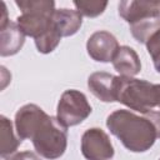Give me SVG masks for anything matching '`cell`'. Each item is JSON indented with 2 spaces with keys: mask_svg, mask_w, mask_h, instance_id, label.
<instances>
[{
  "mask_svg": "<svg viewBox=\"0 0 160 160\" xmlns=\"http://www.w3.org/2000/svg\"><path fill=\"white\" fill-rule=\"evenodd\" d=\"M111 62L120 76L134 78L141 70V62L138 52L128 45H122L119 48Z\"/></svg>",
  "mask_w": 160,
  "mask_h": 160,
  "instance_id": "obj_11",
  "label": "cell"
},
{
  "mask_svg": "<svg viewBox=\"0 0 160 160\" xmlns=\"http://www.w3.org/2000/svg\"><path fill=\"white\" fill-rule=\"evenodd\" d=\"M0 155L2 159L12 156L22 140L18 136L15 126L6 116H0Z\"/></svg>",
  "mask_w": 160,
  "mask_h": 160,
  "instance_id": "obj_13",
  "label": "cell"
},
{
  "mask_svg": "<svg viewBox=\"0 0 160 160\" xmlns=\"http://www.w3.org/2000/svg\"><path fill=\"white\" fill-rule=\"evenodd\" d=\"M145 45L149 55L151 56L155 70L160 74V29L149 38Z\"/></svg>",
  "mask_w": 160,
  "mask_h": 160,
  "instance_id": "obj_16",
  "label": "cell"
},
{
  "mask_svg": "<svg viewBox=\"0 0 160 160\" xmlns=\"http://www.w3.org/2000/svg\"><path fill=\"white\" fill-rule=\"evenodd\" d=\"M25 36L16 21L9 20L5 25L0 26V55L11 56L18 54L24 46Z\"/></svg>",
  "mask_w": 160,
  "mask_h": 160,
  "instance_id": "obj_10",
  "label": "cell"
},
{
  "mask_svg": "<svg viewBox=\"0 0 160 160\" xmlns=\"http://www.w3.org/2000/svg\"><path fill=\"white\" fill-rule=\"evenodd\" d=\"M145 115H146V116L151 120V122L154 124V126H155V129H156V132H158V139H160V111H154V110H151V111L146 112Z\"/></svg>",
  "mask_w": 160,
  "mask_h": 160,
  "instance_id": "obj_18",
  "label": "cell"
},
{
  "mask_svg": "<svg viewBox=\"0 0 160 160\" xmlns=\"http://www.w3.org/2000/svg\"><path fill=\"white\" fill-rule=\"evenodd\" d=\"M115 98L118 102L130 110L146 114L159 105L160 90L158 84L119 75L116 76Z\"/></svg>",
  "mask_w": 160,
  "mask_h": 160,
  "instance_id": "obj_3",
  "label": "cell"
},
{
  "mask_svg": "<svg viewBox=\"0 0 160 160\" xmlns=\"http://www.w3.org/2000/svg\"><path fill=\"white\" fill-rule=\"evenodd\" d=\"M120 45L118 39L106 30L92 32L86 41V51L89 56L98 62H110L115 58Z\"/></svg>",
  "mask_w": 160,
  "mask_h": 160,
  "instance_id": "obj_7",
  "label": "cell"
},
{
  "mask_svg": "<svg viewBox=\"0 0 160 160\" xmlns=\"http://www.w3.org/2000/svg\"><path fill=\"white\" fill-rule=\"evenodd\" d=\"M88 88L90 92L102 102L116 101L115 98L116 76L110 72H105V71L92 72L88 78Z\"/></svg>",
  "mask_w": 160,
  "mask_h": 160,
  "instance_id": "obj_9",
  "label": "cell"
},
{
  "mask_svg": "<svg viewBox=\"0 0 160 160\" xmlns=\"http://www.w3.org/2000/svg\"><path fill=\"white\" fill-rule=\"evenodd\" d=\"M106 126L131 152H145L155 144L158 132L151 120L125 109L112 111L106 118Z\"/></svg>",
  "mask_w": 160,
  "mask_h": 160,
  "instance_id": "obj_2",
  "label": "cell"
},
{
  "mask_svg": "<svg viewBox=\"0 0 160 160\" xmlns=\"http://www.w3.org/2000/svg\"><path fill=\"white\" fill-rule=\"evenodd\" d=\"M9 160H41V156L38 152L25 150V151L15 152L12 156H10Z\"/></svg>",
  "mask_w": 160,
  "mask_h": 160,
  "instance_id": "obj_17",
  "label": "cell"
},
{
  "mask_svg": "<svg viewBox=\"0 0 160 160\" xmlns=\"http://www.w3.org/2000/svg\"><path fill=\"white\" fill-rule=\"evenodd\" d=\"M54 22L62 38L76 34L82 25V16L78 10L61 8L54 12Z\"/></svg>",
  "mask_w": 160,
  "mask_h": 160,
  "instance_id": "obj_12",
  "label": "cell"
},
{
  "mask_svg": "<svg viewBox=\"0 0 160 160\" xmlns=\"http://www.w3.org/2000/svg\"><path fill=\"white\" fill-rule=\"evenodd\" d=\"M159 160H160V159H159Z\"/></svg>",
  "mask_w": 160,
  "mask_h": 160,
  "instance_id": "obj_21",
  "label": "cell"
},
{
  "mask_svg": "<svg viewBox=\"0 0 160 160\" xmlns=\"http://www.w3.org/2000/svg\"><path fill=\"white\" fill-rule=\"evenodd\" d=\"M80 149L86 160H111L115 154L109 135L100 128H90L81 135Z\"/></svg>",
  "mask_w": 160,
  "mask_h": 160,
  "instance_id": "obj_6",
  "label": "cell"
},
{
  "mask_svg": "<svg viewBox=\"0 0 160 160\" xmlns=\"http://www.w3.org/2000/svg\"><path fill=\"white\" fill-rule=\"evenodd\" d=\"M92 108L84 92L69 89L65 90L58 102L56 118L66 129L81 124L91 114Z\"/></svg>",
  "mask_w": 160,
  "mask_h": 160,
  "instance_id": "obj_5",
  "label": "cell"
},
{
  "mask_svg": "<svg viewBox=\"0 0 160 160\" xmlns=\"http://www.w3.org/2000/svg\"><path fill=\"white\" fill-rule=\"evenodd\" d=\"M15 5L20 9V15L16 18V22L26 36L35 40L51 28L54 12L56 10L55 1L16 0Z\"/></svg>",
  "mask_w": 160,
  "mask_h": 160,
  "instance_id": "obj_4",
  "label": "cell"
},
{
  "mask_svg": "<svg viewBox=\"0 0 160 160\" xmlns=\"http://www.w3.org/2000/svg\"><path fill=\"white\" fill-rule=\"evenodd\" d=\"M160 29V19L159 18H152V19H146L135 24L130 25V32L132 38L140 42V44H146L149 38Z\"/></svg>",
  "mask_w": 160,
  "mask_h": 160,
  "instance_id": "obj_14",
  "label": "cell"
},
{
  "mask_svg": "<svg viewBox=\"0 0 160 160\" xmlns=\"http://www.w3.org/2000/svg\"><path fill=\"white\" fill-rule=\"evenodd\" d=\"M158 85H159V90H160V84H158ZM158 106L160 108V101H159V105H158Z\"/></svg>",
  "mask_w": 160,
  "mask_h": 160,
  "instance_id": "obj_20",
  "label": "cell"
},
{
  "mask_svg": "<svg viewBox=\"0 0 160 160\" xmlns=\"http://www.w3.org/2000/svg\"><path fill=\"white\" fill-rule=\"evenodd\" d=\"M15 128L21 140H31L41 158L55 160L64 155L68 146L66 128L36 104H29L18 112Z\"/></svg>",
  "mask_w": 160,
  "mask_h": 160,
  "instance_id": "obj_1",
  "label": "cell"
},
{
  "mask_svg": "<svg viewBox=\"0 0 160 160\" xmlns=\"http://www.w3.org/2000/svg\"><path fill=\"white\" fill-rule=\"evenodd\" d=\"M6 74H8V70H6V68H5V66H1V79H2L1 89H5L6 84L9 82V80H6V78H5V75H6ZM8 79H11V78H8Z\"/></svg>",
  "mask_w": 160,
  "mask_h": 160,
  "instance_id": "obj_19",
  "label": "cell"
},
{
  "mask_svg": "<svg viewBox=\"0 0 160 160\" xmlns=\"http://www.w3.org/2000/svg\"><path fill=\"white\" fill-rule=\"evenodd\" d=\"M75 10H78L81 16L86 18H96L101 15L106 6L108 1H74Z\"/></svg>",
  "mask_w": 160,
  "mask_h": 160,
  "instance_id": "obj_15",
  "label": "cell"
},
{
  "mask_svg": "<svg viewBox=\"0 0 160 160\" xmlns=\"http://www.w3.org/2000/svg\"><path fill=\"white\" fill-rule=\"evenodd\" d=\"M118 12L130 25L146 19H160V0H124L119 2Z\"/></svg>",
  "mask_w": 160,
  "mask_h": 160,
  "instance_id": "obj_8",
  "label": "cell"
}]
</instances>
